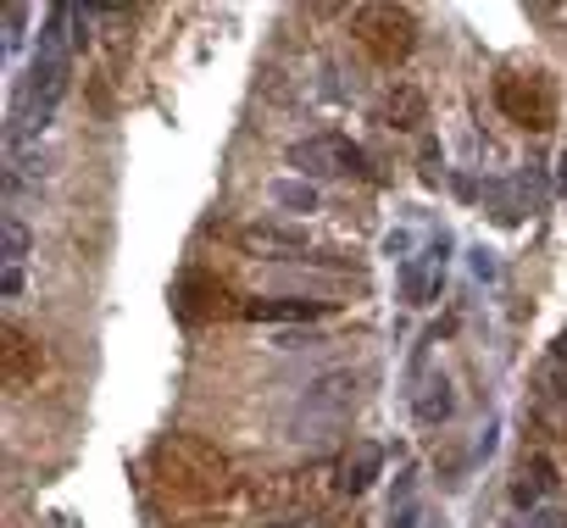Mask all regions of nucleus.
<instances>
[{"instance_id": "1", "label": "nucleus", "mask_w": 567, "mask_h": 528, "mask_svg": "<svg viewBox=\"0 0 567 528\" xmlns=\"http://www.w3.org/2000/svg\"><path fill=\"white\" fill-rule=\"evenodd\" d=\"M151 484L178 506H217L239 489V473L217 445L195 434H162L151 445Z\"/></svg>"}, {"instance_id": "2", "label": "nucleus", "mask_w": 567, "mask_h": 528, "mask_svg": "<svg viewBox=\"0 0 567 528\" xmlns=\"http://www.w3.org/2000/svg\"><path fill=\"white\" fill-rule=\"evenodd\" d=\"M495 106H501L517 128L545 134V128H556V117H561V90H556V79H550L545 68H506V73L495 79Z\"/></svg>"}, {"instance_id": "3", "label": "nucleus", "mask_w": 567, "mask_h": 528, "mask_svg": "<svg viewBox=\"0 0 567 528\" xmlns=\"http://www.w3.org/2000/svg\"><path fill=\"white\" fill-rule=\"evenodd\" d=\"M351 34L379 68H401L412 56V45H417V18L406 7H384L379 0V7H357L351 12Z\"/></svg>"}, {"instance_id": "4", "label": "nucleus", "mask_w": 567, "mask_h": 528, "mask_svg": "<svg viewBox=\"0 0 567 528\" xmlns=\"http://www.w3.org/2000/svg\"><path fill=\"white\" fill-rule=\"evenodd\" d=\"M40 373H45V345L29 329L7 323V329H0V384H7L12 395H23Z\"/></svg>"}, {"instance_id": "5", "label": "nucleus", "mask_w": 567, "mask_h": 528, "mask_svg": "<svg viewBox=\"0 0 567 528\" xmlns=\"http://www.w3.org/2000/svg\"><path fill=\"white\" fill-rule=\"evenodd\" d=\"M290 162H301V173L312 167V173H368V162H362V151L357 145H346V139H307V145H296L290 151Z\"/></svg>"}, {"instance_id": "6", "label": "nucleus", "mask_w": 567, "mask_h": 528, "mask_svg": "<svg viewBox=\"0 0 567 528\" xmlns=\"http://www.w3.org/2000/svg\"><path fill=\"white\" fill-rule=\"evenodd\" d=\"M178 301H184L189 318H239V307H245V301H234L217 279H200V273H189V279L178 284Z\"/></svg>"}, {"instance_id": "7", "label": "nucleus", "mask_w": 567, "mask_h": 528, "mask_svg": "<svg viewBox=\"0 0 567 528\" xmlns=\"http://www.w3.org/2000/svg\"><path fill=\"white\" fill-rule=\"evenodd\" d=\"M329 301H245L239 318L250 323H307V318H323Z\"/></svg>"}, {"instance_id": "8", "label": "nucleus", "mask_w": 567, "mask_h": 528, "mask_svg": "<svg viewBox=\"0 0 567 528\" xmlns=\"http://www.w3.org/2000/svg\"><path fill=\"white\" fill-rule=\"evenodd\" d=\"M239 245H245V250H261V256H296V261H318V256L307 250V239H301V234H284V228H245V234H239Z\"/></svg>"}, {"instance_id": "9", "label": "nucleus", "mask_w": 567, "mask_h": 528, "mask_svg": "<svg viewBox=\"0 0 567 528\" xmlns=\"http://www.w3.org/2000/svg\"><path fill=\"white\" fill-rule=\"evenodd\" d=\"M379 462H384V456H379V445H362L357 456H346V462H340V489H351V495H362V489L373 484V473H379Z\"/></svg>"}, {"instance_id": "10", "label": "nucleus", "mask_w": 567, "mask_h": 528, "mask_svg": "<svg viewBox=\"0 0 567 528\" xmlns=\"http://www.w3.org/2000/svg\"><path fill=\"white\" fill-rule=\"evenodd\" d=\"M384 117H395V128H417V123H423V95L401 84V90L384 101Z\"/></svg>"}, {"instance_id": "11", "label": "nucleus", "mask_w": 567, "mask_h": 528, "mask_svg": "<svg viewBox=\"0 0 567 528\" xmlns=\"http://www.w3.org/2000/svg\"><path fill=\"white\" fill-rule=\"evenodd\" d=\"M23 256H29V228H23V222L12 217V222H7V261H12V268H18Z\"/></svg>"}, {"instance_id": "12", "label": "nucleus", "mask_w": 567, "mask_h": 528, "mask_svg": "<svg viewBox=\"0 0 567 528\" xmlns=\"http://www.w3.org/2000/svg\"><path fill=\"white\" fill-rule=\"evenodd\" d=\"M267 528H323V522H312V517H290V522H267Z\"/></svg>"}]
</instances>
